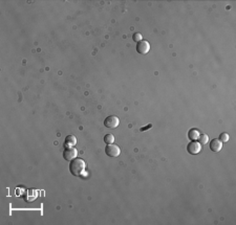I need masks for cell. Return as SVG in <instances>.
Listing matches in <instances>:
<instances>
[{"mask_svg": "<svg viewBox=\"0 0 236 225\" xmlns=\"http://www.w3.org/2000/svg\"><path fill=\"white\" fill-rule=\"evenodd\" d=\"M85 168H86V165H85V161L82 158H75L72 159L69 163V171L73 176H77V177H81V176L84 175L85 173Z\"/></svg>", "mask_w": 236, "mask_h": 225, "instance_id": "1", "label": "cell"}, {"mask_svg": "<svg viewBox=\"0 0 236 225\" xmlns=\"http://www.w3.org/2000/svg\"><path fill=\"white\" fill-rule=\"evenodd\" d=\"M119 124H120V120H119V117L115 116V115H109V116L106 117L105 120H104V125H105V127L108 128V129H115V128L119 126Z\"/></svg>", "mask_w": 236, "mask_h": 225, "instance_id": "2", "label": "cell"}, {"mask_svg": "<svg viewBox=\"0 0 236 225\" xmlns=\"http://www.w3.org/2000/svg\"><path fill=\"white\" fill-rule=\"evenodd\" d=\"M105 154L109 157H118L121 154V149L115 145H107L105 148Z\"/></svg>", "mask_w": 236, "mask_h": 225, "instance_id": "3", "label": "cell"}, {"mask_svg": "<svg viewBox=\"0 0 236 225\" xmlns=\"http://www.w3.org/2000/svg\"><path fill=\"white\" fill-rule=\"evenodd\" d=\"M77 155H78V151L73 147H67L63 152V157L67 161H72V159H75L77 157Z\"/></svg>", "mask_w": 236, "mask_h": 225, "instance_id": "4", "label": "cell"}, {"mask_svg": "<svg viewBox=\"0 0 236 225\" xmlns=\"http://www.w3.org/2000/svg\"><path fill=\"white\" fill-rule=\"evenodd\" d=\"M150 50V44L148 41L146 40H142L140 42H137V51L140 54H147Z\"/></svg>", "mask_w": 236, "mask_h": 225, "instance_id": "5", "label": "cell"}, {"mask_svg": "<svg viewBox=\"0 0 236 225\" xmlns=\"http://www.w3.org/2000/svg\"><path fill=\"white\" fill-rule=\"evenodd\" d=\"M187 151L189 152V154L196 155L201 151V145L196 141H191L188 146H187Z\"/></svg>", "mask_w": 236, "mask_h": 225, "instance_id": "6", "label": "cell"}, {"mask_svg": "<svg viewBox=\"0 0 236 225\" xmlns=\"http://www.w3.org/2000/svg\"><path fill=\"white\" fill-rule=\"evenodd\" d=\"M223 148V142L219 141V139L217 138H214L211 141V144H210V149L212 150L213 152H219L222 150Z\"/></svg>", "mask_w": 236, "mask_h": 225, "instance_id": "7", "label": "cell"}, {"mask_svg": "<svg viewBox=\"0 0 236 225\" xmlns=\"http://www.w3.org/2000/svg\"><path fill=\"white\" fill-rule=\"evenodd\" d=\"M200 135H201L200 130L195 129V128H193V129H190L189 132H188V137H189V139H191L192 141H197L198 137H200Z\"/></svg>", "mask_w": 236, "mask_h": 225, "instance_id": "8", "label": "cell"}, {"mask_svg": "<svg viewBox=\"0 0 236 225\" xmlns=\"http://www.w3.org/2000/svg\"><path fill=\"white\" fill-rule=\"evenodd\" d=\"M65 147H75L77 145V138L73 135H67L65 138V142H64Z\"/></svg>", "mask_w": 236, "mask_h": 225, "instance_id": "9", "label": "cell"}, {"mask_svg": "<svg viewBox=\"0 0 236 225\" xmlns=\"http://www.w3.org/2000/svg\"><path fill=\"white\" fill-rule=\"evenodd\" d=\"M39 195V192L37 190H30L27 191V198H25L27 201H33V200H35L37 197Z\"/></svg>", "mask_w": 236, "mask_h": 225, "instance_id": "10", "label": "cell"}, {"mask_svg": "<svg viewBox=\"0 0 236 225\" xmlns=\"http://www.w3.org/2000/svg\"><path fill=\"white\" fill-rule=\"evenodd\" d=\"M197 141H200V144L201 146H204V145H206L208 141H209V137H208L207 134H201V135H200V137H198Z\"/></svg>", "mask_w": 236, "mask_h": 225, "instance_id": "11", "label": "cell"}, {"mask_svg": "<svg viewBox=\"0 0 236 225\" xmlns=\"http://www.w3.org/2000/svg\"><path fill=\"white\" fill-rule=\"evenodd\" d=\"M104 141H105L107 145H111L113 144V141H115V136L112 134H106L104 136Z\"/></svg>", "mask_w": 236, "mask_h": 225, "instance_id": "12", "label": "cell"}, {"mask_svg": "<svg viewBox=\"0 0 236 225\" xmlns=\"http://www.w3.org/2000/svg\"><path fill=\"white\" fill-rule=\"evenodd\" d=\"M230 139V136H229V134L228 133H226V132H223V133H222V134L219 135V141H222V142H227Z\"/></svg>", "mask_w": 236, "mask_h": 225, "instance_id": "13", "label": "cell"}, {"mask_svg": "<svg viewBox=\"0 0 236 225\" xmlns=\"http://www.w3.org/2000/svg\"><path fill=\"white\" fill-rule=\"evenodd\" d=\"M132 39H133L134 42H140V41L143 40V36L141 33H136V34H133Z\"/></svg>", "mask_w": 236, "mask_h": 225, "instance_id": "14", "label": "cell"}, {"mask_svg": "<svg viewBox=\"0 0 236 225\" xmlns=\"http://www.w3.org/2000/svg\"><path fill=\"white\" fill-rule=\"evenodd\" d=\"M25 190H24L23 187H17V190H16V194H17V196H22V194L23 193H25Z\"/></svg>", "mask_w": 236, "mask_h": 225, "instance_id": "15", "label": "cell"}, {"mask_svg": "<svg viewBox=\"0 0 236 225\" xmlns=\"http://www.w3.org/2000/svg\"><path fill=\"white\" fill-rule=\"evenodd\" d=\"M152 127V125H148V126H147V127H145V128H141V131H146V130L147 129H149V128H151Z\"/></svg>", "mask_w": 236, "mask_h": 225, "instance_id": "16", "label": "cell"}]
</instances>
